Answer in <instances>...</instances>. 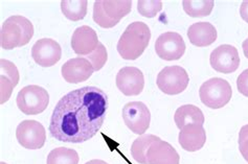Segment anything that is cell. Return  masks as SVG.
<instances>
[{
	"label": "cell",
	"instance_id": "1",
	"mask_svg": "<svg viewBox=\"0 0 248 164\" xmlns=\"http://www.w3.org/2000/svg\"><path fill=\"white\" fill-rule=\"evenodd\" d=\"M108 96L97 87L71 91L58 102L50 118V135L59 141L82 143L94 137L106 118Z\"/></svg>",
	"mask_w": 248,
	"mask_h": 164
},
{
	"label": "cell",
	"instance_id": "2",
	"mask_svg": "<svg viewBox=\"0 0 248 164\" xmlns=\"http://www.w3.org/2000/svg\"><path fill=\"white\" fill-rule=\"evenodd\" d=\"M151 30L140 21L132 22L127 26L117 43V51L125 60H136L148 47Z\"/></svg>",
	"mask_w": 248,
	"mask_h": 164
},
{
	"label": "cell",
	"instance_id": "3",
	"mask_svg": "<svg viewBox=\"0 0 248 164\" xmlns=\"http://www.w3.org/2000/svg\"><path fill=\"white\" fill-rule=\"evenodd\" d=\"M34 36V26L23 16H11L3 22L0 30V43L10 50L27 45Z\"/></svg>",
	"mask_w": 248,
	"mask_h": 164
},
{
	"label": "cell",
	"instance_id": "4",
	"mask_svg": "<svg viewBox=\"0 0 248 164\" xmlns=\"http://www.w3.org/2000/svg\"><path fill=\"white\" fill-rule=\"evenodd\" d=\"M132 9L130 0H97L93 5V20L101 28L111 29Z\"/></svg>",
	"mask_w": 248,
	"mask_h": 164
},
{
	"label": "cell",
	"instance_id": "5",
	"mask_svg": "<svg viewBox=\"0 0 248 164\" xmlns=\"http://www.w3.org/2000/svg\"><path fill=\"white\" fill-rule=\"evenodd\" d=\"M232 89L230 83L221 77H213L204 82L199 89L201 102L211 109H220L230 103Z\"/></svg>",
	"mask_w": 248,
	"mask_h": 164
},
{
	"label": "cell",
	"instance_id": "6",
	"mask_svg": "<svg viewBox=\"0 0 248 164\" xmlns=\"http://www.w3.org/2000/svg\"><path fill=\"white\" fill-rule=\"evenodd\" d=\"M17 106L25 115L42 113L49 104V95L44 88L37 85H30L22 88L17 95Z\"/></svg>",
	"mask_w": 248,
	"mask_h": 164
},
{
	"label": "cell",
	"instance_id": "7",
	"mask_svg": "<svg viewBox=\"0 0 248 164\" xmlns=\"http://www.w3.org/2000/svg\"><path fill=\"white\" fill-rule=\"evenodd\" d=\"M190 77L185 68L180 66H168L162 69L158 75L156 84L161 92L168 95L179 94L186 89Z\"/></svg>",
	"mask_w": 248,
	"mask_h": 164
},
{
	"label": "cell",
	"instance_id": "8",
	"mask_svg": "<svg viewBox=\"0 0 248 164\" xmlns=\"http://www.w3.org/2000/svg\"><path fill=\"white\" fill-rule=\"evenodd\" d=\"M122 115L124 122L134 134L143 135L150 127L151 114L148 107L141 102L128 103L124 106Z\"/></svg>",
	"mask_w": 248,
	"mask_h": 164
},
{
	"label": "cell",
	"instance_id": "9",
	"mask_svg": "<svg viewBox=\"0 0 248 164\" xmlns=\"http://www.w3.org/2000/svg\"><path fill=\"white\" fill-rule=\"evenodd\" d=\"M16 137L20 146L28 149H41L46 140V132L40 122L23 120L18 124Z\"/></svg>",
	"mask_w": 248,
	"mask_h": 164
},
{
	"label": "cell",
	"instance_id": "10",
	"mask_svg": "<svg viewBox=\"0 0 248 164\" xmlns=\"http://www.w3.org/2000/svg\"><path fill=\"white\" fill-rule=\"evenodd\" d=\"M155 51L165 61H176L185 55L186 43L178 32L167 31L155 42Z\"/></svg>",
	"mask_w": 248,
	"mask_h": 164
},
{
	"label": "cell",
	"instance_id": "11",
	"mask_svg": "<svg viewBox=\"0 0 248 164\" xmlns=\"http://www.w3.org/2000/svg\"><path fill=\"white\" fill-rule=\"evenodd\" d=\"M211 66L213 69L221 74H232L240 65V56L238 49L232 45L223 44L215 48L210 58Z\"/></svg>",
	"mask_w": 248,
	"mask_h": 164
},
{
	"label": "cell",
	"instance_id": "12",
	"mask_svg": "<svg viewBox=\"0 0 248 164\" xmlns=\"http://www.w3.org/2000/svg\"><path fill=\"white\" fill-rule=\"evenodd\" d=\"M62 49L60 44L53 39L44 38L38 40L31 48L34 61L42 67H51L60 61Z\"/></svg>",
	"mask_w": 248,
	"mask_h": 164
},
{
	"label": "cell",
	"instance_id": "13",
	"mask_svg": "<svg viewBox=\"0 0 248 164\" xmlns=\"http://www.w3.org/2000/svg\"><path fill=\"white\" fill-rule=\"evenodd\" d=\"M116 86L126 96L140 95L145 86V77L139 68L123 67L117 72Z\"/></svg>",
	"mask_w": 248,
	"mask_h": 164
},
{
	"label": "cell",
	"instance_id": "14",
	"mask_svg": "<svg viewBox=\"0 0 248 164\" xmlns=\"http://www.w3.org/2000/svg\"><path fill=\"white\" fill-rule=\"evenodd\" d=\"M62 76L70 84H79L87 81L93 74V67L85 58L70 59L62 66Z\"/></svg>",
	"mask_w": 248,
	"mask_h": 164
},
{
	"label": "cell",
	"instance_id": "15",
	"mask_svg": "<svg viewBox=\"0 0 248 164\" xmlns=\"http://www.w3.org/2000/svg\"><path fill=\"white\" fill-rule=\"evenodd\" d=\"M96 31L87 25L78 28L71 38V47L78 56H88L93 52L99 45Z\"/></svg>",
	"mask_w": 248,
	"mask_h": 164
},
{
	"label": "cell",
	"instance_id": "16",
	"mask_svg": "<svg viewBox=\"0 0 248 164\" xmlns=\"http://www.w3.org/2000/svg\"><path fill=\"white\" fill-rule=\"evenodd\" d=\"M178 141L181 148L187 152H197L203 148L206 141L205 130L201 124L191 123L180 130Z\"/></svg>",
	"mask_w": 248,
	"mask_h": 164
},
{
	"label": "cell",
	"instance_id": "17",
	"mask_svg": "<svg viewBox=\"0 0 248 164\" xmlns=\"http://www.w3.org/2000/svg\"><path fill=\"white\" fill-rule=\"evenodd\" d=\"M147 161L148 164H179L180 157L171 144L160 139L148 149Z\"/></svg>",
	"mask_w": 248,
	"mask_h": 164
},
{
	"label": "cell",
	"instance_id": "18",
	"mask_svg": "<svg viewBox=\"0 0 248 164\" xmlns=\"http://www.w3.org/2000/svg\"><path fill=\"white\" fill-rule=\"evenodd\" d=\"M190 42L197 47H205L217 40V30L210 22H197L187 30Z\"/></svg>",
	"mask_w": 248,
	"mask_h": 164
},
{
	"label": "cell",
	"instance_id": "19",
	"mask_svg": "<svg viewBox=\"0 0 248 164\" xmlns=\"http://www.w3.org/2000/svg\"><path fill=\"white\" fill-rule=\"evenodd\" d=\"M174 120L177 128L181 130L191 123H198L203 126L205 119L203 112L198 107L193 104H185L176 110Z\"/></svg>",
	"mask_w": 248,
	"mask_h": 164
},
{
	"label": "cell",
	"instance_id": "20",
	"mask_svg": "<svg viewBox=\"0 0 248 164\" xmlns=\"http://www.w3.org/2000/svg\"><path fill=\"white\" fill-rule=\"evenodd\" d=\"M160 140L158 136L152 134L141 135L136 138L131 146V156L132 158L140 164H148L147 161V152L150 147L156 141Z\"/></svg>",
	"mask_w": 248,
	"mask_h": 164
},
{
	"label": "cell",
	"instance_id": "21",
	"mask_svg": "<svg viewBox=\"0 0 248 164\" xmlns=\"http://www.w3.org/2000/svg\"><path fill=\"white\" fill-rule=\"evenodd\" d=\"M86 0H63L61 1V10L64 16L71 21H79L87 14Z\"/></svg>",
	"mask_w": 248,
	"mask_h": 164
},
{
	"label": "cell",
	"instance_id": "22",
	"mask_svg": "<svg viewBox=\"0 0 248 164\" xmlns=\"http://www.w3.org/2000/svg\"><path fill=\"white\" fill-rule=\"evenodd\" d=\"M182 5L188 16L194 18L206 17L214 9V1L213 0H184Z\"/></svg>",
	"mask_w": 248,
	"mask_h": 164
},
{
	"label": "cell",
	"instance_id": "23",
	"mask_svg": "<svg viewBox=\"0 0 248 164\" xmlns=\"http://www.w3.org/2000/svg\"><path fill=\"white\" fill-rule=\"evenodd\" d=\"M79 155L73 149L57 148L48 154L46 164H78Z\"/></svg>",
	"mask_w": 248,
	"mask_h": 164
},
{
	"label": "cell",
	"instance_id": "24",
	"mask_svg": "<svg viewBox=\"0 0 248 164\" xmlns=\"http://www.w3.org/2000/svg\"><path fill=\"white\" fill-rule=\"evenodd\" d=\"M162 9L160 0H140L138 2V11L140 14L146 18H153Z\"/></svg>",
	"mask_w": 248,
	"mask_h": 164
},
{
	"label": "cell",
	"instance_id": "25",
	"mask_svg": "<svg viewBox=\"0 0 248 164\" xmlns=\"http://www.w3.org/2000/svg\"><path fill=\"white\" fill-rule=\"evenodd\" d=\"M85 59H87V60L91 63L94 71H99L104 67V65H105L107 62V59H108L107 49L102 43H99L96 49L93 52H91L90 55L85 57Z\"/></svg>",
	"mask_w": 248,
	"mask_h": 164
},
{
	"label": "cell",
	"instance_id": "26",
	"mask_svg": "<svg viewBox=\"0 0 248 164\" xmlns=\"http://www.w3.org/2000/svg\"><path fill=\"white\" fill-rule=\"evenodd\" d=\"M0 71H1L0 75L8 76L10 80L15 84V86H17L19 82V72L14 64L10 62L9 60H4V59H2V60H0Z\"/></svg>",
	"mask_w": 248,
	"mask_h": 164
},
{
	"label": "cell",
	"instance_id": "27",
	"mask_svg": "<svg viewBox=\"0 0 248 164\" xmlns=\"http://www.w3.org/2000/svg\"><path fill=\"white\" fill-rule=\"evenodd\" d=\"M15 84L8 76L0 75V92H1V104L9 101L11 94L14 89Z\"/></svg>",
	"mask_w": 248,
	"mask_h": 164
},
{
	"label": "cell",
	"instance_id": "28",
	"mask_svg": "<svg viewBox=\"0 0 248 164\" xmlns=\"http://www.w3.org/2000/svg\"><path fill=\"white\" fill-rule=\"evenodd\" d=\"M239 149L243 158L248 162V124H245L240 130Z\"/></svg>",
	"mask_w": 248,
	"mask_h": 164
},
{
	"label": "cell",
	"instance_id": "29",
	"mask_svg": "<svg viewBox=\"0 0 248 164\" xmlns=\"http://www.w3.org/2000/svg\"><path fill=\"white\" fill-rule=\"evenodd\" d=\"M237 87L241 94L248 97V69L244 70L242 74L238 76Z\"/></svg>",
	"mask_w": 248,
	"mask_h": 164
},
{
	"label": "cell",
	"instance_id": "30",
	"mask_svg": "<svg viewBox=\"0 0 248 164\" xmlns=\"http://www.w3.org/2000/svg\"><path fill=\"white\" fill-rule=\"evenodd\" d=\"M240 14L243 20L248 23V0H245V1H243L242 4H241Z\"/></svg>",
	"mask_w": 248,
	"mask_h": 164
},
{
	"label": "cell",
	"instance_id": "31",
	"mask_svg": "<svg viewBox=\"0 0 248 164\" xmlns=\"http://www.w3.org/2000/svg\"><path fill=\"white\" fill-rule=\"evenodd\" d=\"M242 47H243V52H244V56L248 59V39L243 42L242 44Z\"/></svg>",
	"mask_w": 248,
	"mask_h": 164
},
{
	"label": "cell",
	"instance_id": "32",
	"mask_svg": "<svg viewBox=\"0 0 248 164\" xmlns=\"http://www.w3.org/2000/svg\"><path fill=\"white\" fill-rule=\"evenodd\" d=\"M85 164H108V163L105 162V161H103V160H100V159H93V160L88 161L87 163H85Z\"/></svg>",
	"mask_w": 248,
	"mask_h": 164
},
{
	"label": "cell",
	"instance_id": "33",
	"mask_svg": "<svg viewBox=\"0 0 248 164\" xmlns=\"http://www.w3.org/2000/svg\"><path fill=\"white\" fill-rule=\"evenodd\" d=\"M0 164H6V163H4V162H1V163H0Z\"/></svg>",
	"mask_w": 248,
	"mask_h": 164
}]
</instances>
